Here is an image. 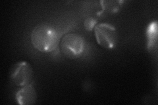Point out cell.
<instances>
[{"label": "cell", "mask_w": 158, "mask_h": 105, "mask_svg": "<svg viewBox=\"0 0 158 105\" xmlns=\"http://www.w3.org/2000/svg\"><path fill=\"white\" fill-rule=\"evenodd\" d=\"M147 47L152 49L156 43L157 36V22L154 21L151 22L147 28Z\"/></svg>", "instance_id": "8992f818"}, {"label": "cell", "mask_w": 158, "mask_h": 105, "mask_svg": "<svg viewBox=\"0 0 158 105\" xmlns=\"http://www.w3.org/2000/svg\"><path fill=\"white\" fill-rule=\"evenodd\" d=\"M60 48L63 54L67 58L77 59L85 51V40L78 34H67L61 39Z\"/></svg>", "instance_id": "7a4b0ae2"}, {"label": "cell", "mask_w": 158, "mask_h": 105, "mask_svg": "<svg viewBox=\"0 0 158 105\" xmlns=\"http://www.w3.org/2000/svg\"><path fill=\"white\" fill-rule=\"evenodd\" d=\"M32 77V68L27 62L17 63L11 70V79L17 86L24 87L31 83Z\"/></svg>", "instance_id": "277c9868"}, {"label": "cell", "mask_w": 158, "mask_h": 105, "mask_svg": "<svg viewBox=\"0 0 158 105\" xmlns=\"http://www.w3.org/2000/svg\"><path fill=\"white\" fill-rule=\"evenodd\" d=\"M94 34L99 46L112 49L118 43V33L116 28L108 23H99L94 27Z\"/></svg>", "instance_id": "3957f363"}, {"label": "cell", "mask_w": 158, "mask_h": 105, "mask_svg": "<svg viewBox=\"0 0 158 105\" xmlns=\"http://www.w3.org/2000/svg\"><path fill=\"white\" fill-rule=\"evenodd\" d=\"M36 99V93L32 83L24 86L16 94V100L19 104H34Z\"/></svg>", "instance_id": "5b68a950"}, {"label": "cell", "mask_w": 158, "mask_h": 105, "mask_svg": "<svg viewBox=\"0 0 158 105\" xmlns=\"http://www.w3.org/2000/svg\"><path fill=\"white\" fill-rule=\"evenodd\" d=\"M96 20L92 17H88L85 21V27L87 30L91 31L93 28H94L96 25Z\"/></svg>", "instance_id": "52a82bcc"}, {"label": "cell", "mask_w": 158, "mask_h": 105, "mask_svg": "<svg viewBox=\"0 0 158 105\" xmlns=\"http://www.w3.org/2000/svg\"><path fill=\"white\" fill-rule=\"evenodd\" d=\"M31 38L34 47L43 53L54 51L59 42V35L57 30L47 23L40 24L34 27Z\"/></svg>", "instance_id": "6da1fadb"}]
</instances>
